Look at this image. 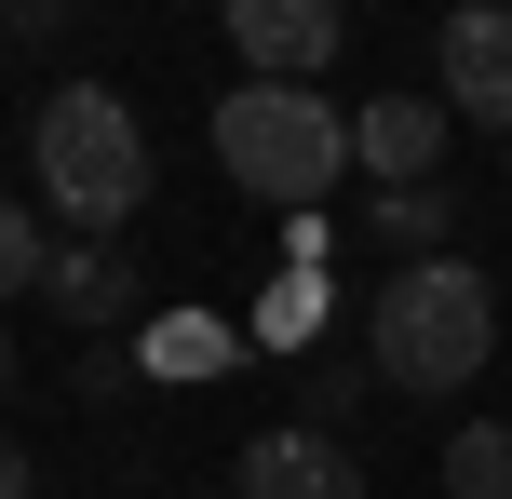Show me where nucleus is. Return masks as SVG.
I'll use <instances>...</instances> for the list:
<instances>
[{
	"instance_id": "nucleus-1",
	"label": "nucleus",
	"mask_w": 512,
	"mask_h": 499,
	"mask_svg": "<svg viewBox=\"0 0 512 499\" xmlns=\"http://www.w3.org/2000/svg\"><path fill=\"white\" fill-rule=\"evenodd\" d=\"M486 351H499V284L472 257H418L364 297V365L391 392H472Z\"/></svg>"
},
{
	"instance_id": "nucleus-2",
	"label": "nucleus",
	"mask_w": 512,
	"mask_h": 499,
	"mask_svg": "<svg viewBox=\"0 0 512 499\" xmlns=\"http://www.w3.org/2000/svg\"><path fill=\"white\" fill-rule=\"evenodd\" d=\"M27 176H41V216H68L81 243H108L149 203V135H135V108L108 95V81H68V95H41V122H27Z\"/></svg>"
},
{
	"instance_id": "nucleus-3",
	"label": "nucleus",
	"mask_w": 512,
	"mask_h": 499,
	"mask_svg": "<svg viewBox=\"0 0 512 499\" xmlns=\"http://www.w3.org/2000/svg\"><path fill=\"white\" fill-rule=\"evenodd\" d=\"M216 162H230V189L310 216L337 176H351V122H337L324 95H297V81H243V95L216 108Z\"/></svg>"
},
{
	"instance_id": "nucleus-4",
	"label": "nucleus",
	"mask_w": 512,
	"mask_h": 499,
	"mask_svg": "<svg viewBox=\"0 0 512 499\" xmlns=\"http://www.w3.org/2000/svg\"><path fill=\"white\" fill-rule=\"evenodd\" d=\"M432 81H445V122H499L512 135V14L499 0H459L432 27Z\"/></svg>"
},
{
	"instance_id": "nucleus-5",
	"label": "nucleus",
	"mask_w": 512,
	"mask_h": 499,
	"mask_svg": "<svg viewBox=\"0 0 512 499\" xmlns=\"http://www.w3.org/2000/svg\"><path fill=\"white\" fill-rule=\"evenodd\" d=\"M230 41H243V68L256 81H324L337 68V41H351V14H337V0H230Z\"/></svg>"
},
{
	"instance_id": "nucleus-6",
	"label": "nucleus",
	"mask_w": 512,
	"mask_h": 499,
	"mask_svg": "<svg viewBox=\"0 0 512 499\" xmlns=\"http://www.w3.org/2000/svg\"><path fill=\"white\" fill-rule=\"evenodd\" d=\"M230 499H364V459L337 446V432H243V473H230Z\"/></svg>"
},
{
	"instance_id": "nucleus-7",
	"label": "nucleus",
	"mask_w": 512,
	"mask_h": 499,
	"mask_svg": "<svg viewBox=\"0 0 512 499\" xmlns=\"http://www.w3.org/2000/svg\"><path fill=\"white\" fill-rule=\"evenodd\" d=\"M41 311L68 324L81 351H108V338L135 324V257H122V243H54V270H41Z\"/></svg>"
},
{
	"instance_id": "nucleus-8",
	"label": "nucleus",
	"mask_w": 512,
	"mask_h": 499,
	"mask_svg": "<svg viewBox=\"0 0 512 499\" xmlns=\"http://www.w3.org/2000/svg\"><path fill=\"white\" fill-rule=\"evenodd\" d=\"M351 162L378 189H432L445 176V95H378V108H351Z\"/></svg>"
},
{
	"instance_id": "nucleus-9",
	"label": "nucleus",
	"mask_w": 512,
	"mask_h": 499,
	"mask_svg": "<svg viewBox=\"0 0 512 499\" xmlns=\"http://www.w3.org/2000/svg\"><path fill=\"white\" fill-rule=\"evenodd\" d=\"M445 230H459V189H378V216H364V243H378L391 270H418V257H445Z\"/></svg>"
},
{
	"instance_id": "nucleus-10",
	"label": "nucleus",
	"mask_w": 512,
	"mask_h": 499,
	"mask_svg": "<svg viewBox=\"0 0 512 499\" xmlns=\"http://www.w3.org/2000/svg\"><path fill=\"white\" fill-rule=\"evenodd\" d=\"M230 324H216V311H176V324H149V338H135V365H149V378H216V365H230Z\"/></svg>"
},
{
	"instance_id": "nucleus-11",
	"label": "nucleus",
	"mask_w": 512,
	"mask_h": 499,
	"mask_svg": "<svg viewBox=\"0 0 512 499\" xmlns=\"http://www.w3.org/2000/svg\"><path fill=\"white\" fill-rule=\"evenodd\" d=\"M445 499H512V419H459L445 432Z\"/></svg>"
},
{
	"instance_id": "nucleus-12",
	"label": "nucleus",
	"mask_w": 512,
	"mask_h": 499,
	"mask_svg": "<svg viewBox=\"0 0 512 499\" xmlns=\"http://www.w3.org/2000/svg\"><path fill=\"white\" fill-rule=\"evenodd\" d=\"M243 338H256V351H310V338H324V284H310V270H283V284L256 297Z\"/></svg>"
},
{
	"instance_id": "nucleus-13",
	"label": "nucleus",
	"mask_w": 512,
	"mask_h": 499,
	"mask_svg": "<svg viewBox=\"0 0 512 499\" xmlns=\"http://www.w3.org/2000/svg\"><path fill=\"white\" fill-rule=\"evenodd\" d=\"M41 270H54L41 216H27V203H0V297H41Z\"/></svg>"
},
{
	"instance_id": "nucleus-14",
	"label": "nucleus",
	"mask_w": 512,
	"mask_h": 499,
	"mask_svg": "<svg viewBox=\"0 0 512 499\" xmlns=\"http://www.w3.org/2000/svg\"><path fill=\"white\" fill-rule=\"evenodd\" d=\"M0 499H41V473H27V446L0 432Z\"/></svg>"
},
{
	"instance_id": "nucleus-15",
	"label": "nucleus",
	"mask_w": 512,
	"mask_h": 499,
	"mask_svg": "<svg viewBox=\"0 0 512 499\" xmlns=\"http://www.w3.org/2000/svg\"><path fill=\"white\" fill-rule=\"evenodd\" d=\"M0 392H14V324H0Z\"/></svg>"
}]
</instances>
